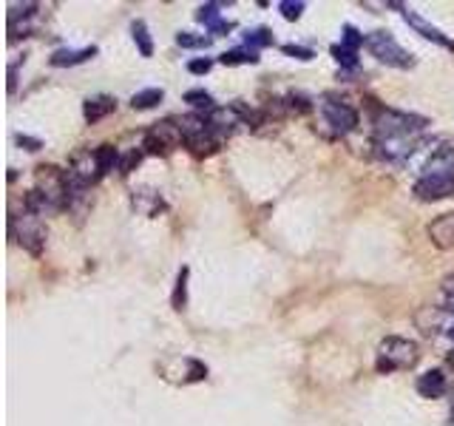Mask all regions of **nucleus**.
I'll use <instances>...</instances> for the list:
<instances>
[{
  "label": "nucleus",
  "mask_w": 454,
  "mask_h": 426,
  "mask_svg": "<svg viewBox=\"0 0 454 426\" xmlns=\"http://www.w3.org/2000/svg\"><path fill=\"white\" fill-rule=\"evenodd\" d=\"M426 128V119L406 114V111H392V108H381L375 117V131L381 139H409L412 134Z\"/></svg>",
  "instance_id": "f257e3e1"
},
{
  "label": "nucleus",
  "mask_w": 454,
  "mask_h": 426,
  "mask_svg": "<svg viewBox=\"0 0 454 426\" xmlns=\"http://www.w3.org/2000/svg\"><path fill=\"white\" fill-rule=\"evenodd\" d=\"M420 358L417 344L409 339H398L392 336L378 347V370L381 373H392V370H409L414 367Z\"/></svg>",
  "instance_id": "f03ea898"
},
{
  "label": "nucleus",
  "mask_w": 454,
  "mask_h": 426,
  "mask_svg": "<svg viewBox=\"0 0 454 426\" xmlns=\"http://www.w3.org/2000/svg\"><path fill=\"white\" fill-rule=\"evenodd\" d=\"M367 49H369L372 57H378L381 63H386L392 69H412L414 66L412 54L395 37H392L389 32H372V35H367Z\"/></svg>",
  "instance_id": "7ed1b4c3"
},
{
  "label": "nucleus",
  "mask_w": 454,
  "mask_h": 426,
  "mask_svg": "<svg viewBox=\"0 0 454 426\" xmlns=\"http://www.w3.org/2000/svg\"><path fill=\"white\" fill-rule=\"evenodd\" d=\"M321 114L338 134H349V131L358 128V111L352 105L335 100V97H329V94L321 100Z\"/></svg>",
  "instance_id": "20e7f679"
},
{
  "label": "nucleus",
  "mask_w": 454,
  "mask_h": 426,
  "mask_svg": "<svg viewBox=\"0 0 454 426\" xmlns=\"http://www.w3.org/2000/svg\"><path fill=\"white\" fill-rule=\"evenodd\" d=\"M414 194L426 202L443 199L454 194V171H440V173H423L414 182Z\"/></svg>",
  "instance_id": "39448f33"
},
{
  "label": "nucleus",
  "mask_w": 454,
  "mask_h": 426,
  "mask_svg": "<svg viewBox=\"0 0 454 426\" xmlns=\"http://www.w3.org/2000/svg\"><path fill=\"white\" fill-rule=\"evenodd\" d=\"M23 222H26V225H23V230H20V233H15L12 239H17V241H20V245H23L28 253H35V256H37V253L43 250L46 230H43V225L37 222V216H35V213H28V210H26Z\"/></svg>",
  "instance_id": "423d86ee"
},
{
  "label": "nucleus",
  "mask_w": 454,
  "mask_h": 426,
  "mask_svg": "<svg viewBox=\"0 0 454 426\" xmlns=\"http://www.w3.org/2000/svg\"><path fill=\"white\" fill-rule=\"evenodd\" d=\"M403 20L414 28V32L420 35V37H426V40H432V43H437V46H443V49H448V51H454V40L451 37H446L437 26H432L429 20H423L414 9H403Z\"/></svg>",
  "instance_id": "0eeeda50"
},
{
  "label": "nucleus",
  "mask_w": 454,
  "mask_h": 426,
  "mask_svg": "<svg viewBox=\"0 0 454 426\" xmlns=\"http://www.w3.org/2000/svg\"><path fill=\"white\" fill-rule=\"evenodd\" d=\"M222 3H204V6H199V12H196V20L199 23H204V28L210 35H225V32H230L233 28V23H225L222 20Z\"/></svg>",
  "instance_id": "6e6552de"
},
{
  "label": "nucleus",
  "mask_w": 454,
  "mask_h": 426,
  "mask_svg": "<svg viewBox=\"0 0 454 426\" xmlns=\"http://www.w3.org/2000/svg\"><path fill=\"white\" fill-rule=\"evenodd\" d=\"M94 54H97V46H88V49H57V51L51 54L49 63H51L54 69H66V66H80V63H85V60H91Z\"/></svg>",
  "instance_id": "1a4fd4ad"
},
{
  "label": "nucleus",
  "mask_w": 454,
  "mask_h": 426,
  "mask_svg": "<svg viewBox=\"0 0 454 426\" xmlns=\"http://www.w3.org/2000/svg\"><path fill=\"white\" fill-rule=\"evenodd\" d=\"M111 111H116V100L108 97V94H97V97H88L85 105H82V117L85 123H100L105 119Z\"/></svg>",
  "instance_id": "9d476101"
},
{
  "label": "nucleus",
  "mask_w": 454,
  "mask_h": 426,
  "mask_svg": "<svg viewBox=\"0 0 454 426\" xmlns=\"http://www.w3.org/2000/svg\"><path fill=\"white\" fill-rule=\"evenodd\" d=\"M429 236L440 248H454V213H446L437 222L429 225Z\"/></svg>",
  "instance_id": "9b49d317"
},
{
  "label": "nucleus",
  "mask_w": 454,
  "mask_h": 426,
  "mask_svg": "<svg viewBox=\"0 0 454 426\" xmlns=\"http://www.w3.org/2000/svg\"><path fill=\"white\" fill-rule=\"evenodd\" d=\"M417 392L423 395V398H440V395L446 392V375L440 370H429L423 373L417 378Z\"/></svg>",
  "instance_id": "f8f14e48"
},
{
  "label": "nucleus",
  "mask_w": 454,
  "mask_h": 426,
  "mask_svg": "<svg viewBox=\"0 0 454 426\" xmlns=\"http://www.w3.org/2000/svg\"><path fill=\"white\" fill-rule=\"evenodd\" d=\"M219 60H222L225 66H253V63H259V51H253V49H247V46H241V49L225 51Z\"/></svg>",
  "instance_id": "ddd939ff"
},
{
  "label": "nucleus",
  "mask_w": 454,
  "mask_h": 426,
  "mask_svg": "<svg viewBox=\"0 0 454 426\" xmlns=\"http://www.w3.org/2000/svg\"><path fill=\"white\" fill-rule=\"evenodd\" d=\"M116 160H119V154H116V148L114 145H100L97 151H94V165H97V179L100 176H105L114 165H116Z\"/></svg>",
  "instance_id": "4468645a"
},
{
  "label": "nucleus",
  "mask_w": 454,
  "mask_h": 426,
  "mask_svg": "<svg viewBox=\"0 0 454 426\" xmlns=\"http://www.w3.org/2000/svg\"><path fill=\"white\" fill-rule=\"evenodd\" d=\"M131 32H134V43H137V49H139L142 57L154 54V40H150V32H148V23L145 20H134Z\"/></svg>",
  "instance_id": "2eb2a0df"
},
{
  "label": "nucleus",
  "mask_w": 454,
  "mask_h": 426,
  "mask_svg": "<svg viewBox=\"0 0 454 426\" xmlns=\"http://www.w3.org/2000/svg\"><path fill=\"white\" fill-rule=\"evenodd\" d=\"M162 97H165V91H162V88H145V91H137V94L131 97V105H134L137 111H145V108L159 105Z\"/></svg>",
  "instance_id": "dca6fc26"
},
{
  "label": "nucleus",
  "mask_w": 454,
  "mask_h": 426,
  "mask_svg": "<svg viewBox=\"0 0 454 426\" xmlns=\"http://www.w3.org/2000/svg\"><path fill=\"white\" fill-rule=\"evenodd\" d=\"M245 46H247V49H253V51L267 49V46H272V32H270L267 26L247 28V32H245Z\"/></svg>",
  "instance_id": "f3484780"
},
{
  "label": "nucleus",
  "mask_w": 454,
  "mask_h": 426,
  "mask_svg": "<svg viewBox=\"0 0 454 426\" xmlns=\"http://www.w3.org/2000/svg\"><path fill=\"white\" fill-rule=\"evenodd\" d=\"M341 46H344L347 51H355V54H358L360 46H367V35H360L352 23H347V26L341 28Z\"/></svg>",
  "instance_id": "a211bd4d"
},
{
  "label": "nucleus",
  "mask_w": 454,
  "mask_h": 426,
  "mask_svg": "<svg viewBox=\"0 0 454 426\" xmlns=\"http://www.w3.org/2000/svg\"><path fill=\"white\" fill-rule=\"evenodd\" d=\"M185 103H191L196 111H207V114H213V111H216V103H213V97H210L207 91H202V88H193V91H188V94H185Z\"/></svg>",
  "instance_id": "6ab92c4d"
},
{
  "label": "nucleus",
  "mask_w": 454,
  "mask_h": 426,
  "mask_svg": "<svg viewBox=\"0 0 454 426\" xmlns=\"http://www.w3.org/2000/svg\"><path fill=\"white\" fill-rule=\"evenodd\" d=\"M176 43L182 49H207L210 43H213V37H210V35H193V32H179Z\"/></svg>",
  "instance_id": "aec40b11"
},
{
  "label": "nucleus",
  "mask_w": 454,
  "mask_h": 426,
  "mask_svg": "<svg viewBox=\"0 0 454 426\" xmlns=\"http://www.w3.org/2000/svg\"><path fill=\"white\" fill-rule=\"evenodd\" d=\"M185 290H188V267H182L176 279V290H173V310H185V301H188Z\"/></svg>",
  "instance_id": "412c9836"
},
{
  "label": "nucleus",
  "mask_w": 454,
  "mask_h": 426,
  "mask_svg": "<svg viewBox=\"0 0 454 426\" xmlns=\"http://www.w3.org/2000/svg\"><path fill=\"white\" fill-rule=\"evenodd\" d=\"M304 9H307L304 0H281L279 3V12L284 15V20H298Z\"/></svg>",
  "instance_id": "4be33fe9"
},
{
  "label": "nucleus",
  "mask_w": 454,
  "mask_h": 426,
  "mask_svg": "<svg viewBox=\"0 0 454 426\" xmlns=\"http://www.w3.org/2000/svg\"><path fill=\"white\" fill-rule=\"evenodd\" d=\"M332 57H335L344 69H358V54L355 51H347L344 46H332Z\"/></svg>",
  "instance_id": "5701e85b"
},
{
  "label": "nucleus",
  "mask_w": 454,
  "mask_h": 426,
  "mask_svg": "<svg viewBox=\"0 0 454 426\" xmlns=\"http://www.w3.org/2000/svg\"><path fill=\"white\" fill-rule=\"evenodd\" d=\"M281 51H284L287 57H295V60H313V57H315V51H313V49L295 46V43H287V46H281Z\"/></svg>",
  "instance_id": "b1692460"
},
{
  "label": "nucleus",
  "mask_w": 454,
  "mask_h": 426,
  "mask_svg": "<svg viewBox=\"0 0 454 426\" xmlns=\"http://www.w3.org/2000/svg\"><path fill=\"white\" fill-rule=\"evenodd\" d=\"M210 69H213V60H191V63H188V71L191 74H207Z\"/></svg>",
  "instance_id": "393cba45"
},
{
  "label": "nucleus",
  "mask_w": 454,
  "mask_h": 426,
  "mask_svg": "<svg viewBox=\"0 0 454 426\" xmlns=\"http://www.w3.org/2000/svg\"><path fill=\"white\" fill-rule=\"evenodd\" d=\"M139 160H142V151H131V154L123 160V165H119V171H123V173H131L134 165H139Z\"/></svg>",
  "instance_id": "a878e982"
},
{
  "label": "nucleus",
  "mask_w": 454,
  "mask_h": 426,
  "mask_svg": "<svg viewBox=\"0 0 454 426\" xmlns=\"http://www.w3.org/2000/svg\"><path fill=\"white\" fill-rule=\"evenodd\" d=\"M17 142H20V145H26V151H37V148L43 145L40 139H32V137H23V134H17Z\"/></svg>",
  "instance_id": "bb28decb"
},
{
  "label": "nucleus",
  "mask_w": 454,
  "mask_h": 426,
  "mask_svg": "<svg viewBox=\"0 0 454 426\" xmlns=\"http://www.w3.org/2000/svg\"><path fill=\"white\" fill-rule=\"evenodd\" d=\"M448 339H451V341H454V327H451V330H448Z\"/></svg>",
  "instance_id": "cd10ccee"
},
{
  "label": "nucleus",
  "mask_w": 454,
  "mask_h": 426,
  "mask_svg": "<svg viewBox=\"0 0 454 426\" xmlns=\"http://www.w3.org/2000/svg\"><path fill=\"white\" fill-rule=\"evenodd\" d=\"M451 423H454V409H451Z\"/></svg>",
  "instance_id": "c85d7f7f"
}]
</instances>
